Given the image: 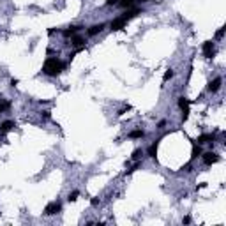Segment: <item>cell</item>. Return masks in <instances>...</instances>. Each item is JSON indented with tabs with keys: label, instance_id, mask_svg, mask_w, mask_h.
<instances>
[{
	"label": "cell",
	"instance_id": "cell-1",
	"mask_svg": "<svg viewBox=\"0 0 226 226\" xmlns=\"http://www.w3.org/2000/svg\"><path fill=\"white\" fill-rule=\"evenodd\" d=\"M64 67H65V64L62 60H58L57 57H50V58H46V62L42 64V72H44L46 76H58Z\"/></svg>",
	"mask_w": 226,
	"mask_h": 226
},
{
	"label": "cell",
	"instance_id": "cell-2",
	"mask_svg": "<svg viewBox=\"0 0 226 226\" xmlns=\"http://www.w3.org/2000/svg\"><path fill=\"white\" fill-rule=\"evenodd\" d=\"M60 210H62L60 201H52V203H48L46 208H44V216H55V214H58Z\"/></svg>",
	"mask_w": 226,
	"mask_h": 226
},
{
	"label": "cell",
	"instance_id": "cell-3",
	"mask_svg": "<svg viewBox=\"0 0 226 226\" xmlns=\"http://www.w3.org/2000/svg\"><path fill=\"white\" fill-rule=\"evenodd\" d=\"M125 23H127V20H125L124 16H120V18H115V20L110 23V28H111V32L122 30L124 27H125Z\"/></svg>",
	"mask_w": 226,
	"mask_h": 226
},
{
	"label": "cell",
	"instance_id": "cell-4",
	"mask_svg": "<svg viewBox=\"0 0 226 226\" xmlns=\"http://www.w3.org/2000/svg\"><path fill=\"white\" fill-rule=\"evenodd\" d=\"M203 55H205V58H212L216 55V48H214V42L212 41L203 42Z\"/></svg>",
	"mask_w": 226,
	"mask_h": 226
},
{
	"label": "cell",
	"instance_id": "cell-5",
	"mask_svg": "<svg viewBox=\"0 0 226 226\" xmlns=\"http://www.w3.org/2000/svg\"><path fill=\"white\" fill-rule=\"evenodd\" d=\"M201 159H203V163H205L207 166H210V165H214V163L219 161V155H217L216 152H205V154H201Z\"/></svg>",
	"mask_w": 226,
	"mask_h": 226
},
{
	"label": "cell",
	"instance_id": "cell-6",
	"mask_svg": "<svg viewBox=\"0 0 226 226\" xmlns=\"http://www.w3.org/2000/svg\"><path fill=\"white\" fill-rule=\"evenodd\" d=\"M221 85H223V78H219V76H217V78H214L212 81L207 85V90H208V92H212V94H216L217 90L221 88Z\"/></svg>",
	"mask_w": 226,
	"mask_h": 226
},
{
	"label": "cell",
	"instance_id": "cell-7",
	"mask_svg": "<svg viewBox=\"0 0 226 226\" xmlns=\"http://www.w3.org/2000/svg\"><path fill=\"white\" fill-rule=\"evenodd\" d=\"M214 140H216V134L207 133V134H201L196 141H198V145H201V143H214Z\"/></svg>",
	"mask_w": 226,
	"mask_h": 226
},
{
	"label": "cell",
	"instance_id": "cell-8",
	"mask_svg": "<svg viewBox=\"0 0 226 226\" xmlns=\"http://www.w3.org/2000/svg\"><path fill=\"white\" fill-rule=\"evenodd\" d=\"M12 127H14V122H12V120H5V122H2V124H0V136H4L5 133H9Z\"/></svg>",
	"mask_w": 226,
	"mask_h": 226
},
{
	"label": "cell",
	"instance_id": "cell-9",
	"mask_svg": "<svg viewBox=\"0 0 226 226\" xmlns=\"http://www.w3.org/2000/svg\"><path fill=\"white\" fill-rule=\"evenodd\" d=\"M81 28L83 27H80V25H78V27H69V28H65V30L62 32V35H64V37H72L76 32H80Z\"/></svg>",
	"mask_w": 226,
	"mask_h": 226
},
{
	"label": "cell",
	"instance_id": "cell-10",
	"mask_svg": "<svg viewBox=\"0 0 226 226\" xmlns=\"http://www.w3.org/2000/svg\"><path fill=\"white\" fill-rule=\"evenodd\" d=\"M103 28H104V23H99V25H92V27H90V28L87 30V34H88V35H97V34L103 30Z\"/></svg>",
	"mask_w": 226,
	"mask_h": 226
},
{
	"label": "cell",
	"instance_id": "cell-11",
	"mask_svg": "<svg viewBox=\"0 0 226 226\" xmlns=\"http://www.w3.org/2000/svg\"><path fill=\"white\" fill-rule=\"evenodd\" d=\"M69 44L76 46V48H83V46H85V39H83V37H78V35H76V37H72V39H71V42H69Z\"/></svg>",
	"mask_w": 226,
	"mask_h": 226
},
{
	"label": "cell",
	"instance_id": "cell-12",
	"mask_svg": "<svg viewBox=\"0 0 226 226\" xmlns=\"http://www.w3.org/2000/svg\"><path fill=\"white\" fill-rule=\"evenodd\" d=\"M143 136H145V133L141 129H134V131L129 133V138H131V140H138V138H143Z\"/></svg>",
	"mask_w": 226,
	"mask_h": 226
},
{
	"label": "cell",
	"instance_id": "cell-13",
	"mask_svg": "<svg viewBox=\"0 0 226 226\" xmlns=\"http://www.w3.org/2000/svg\"><path fill=\"white\" fill-rule=\"evenodd\" d=\"M159 141V140H157ZM157 141H154V143L148 147V157H152V159H155V154H157Z\"/></svg>",
	"mask_w": 226,
	"mask_h": 226
},
{
	"label": "cell",
	"instance_id": "cell-14",
	"mask_svg": "<svg viewBox=\"0 0 226 226\" xmlns=\"http://www.w3.org/2000/svg\"><path fill=\"white\" fill-rule=\"evenodd\" d=\"M189 104H191V101H189V99H185L184 95H182V97H178V108H180V110L187 108Z\"/></svg>",
	"mask_w": 226,
	"mask_h": 226
},
{
	"label": "cell",
	"instance_id": "cell-15",
	"mask_svg": "<svg viewBox=\"0 0 226 226\" xmlns=\"http://www.w3.org/2000/svg\"><path fill=\"white\" fill-rule=\"evenodd\" d=\"M134 2H138V0H120V2H118V5H120L122 9H127V7H131V5H133Z\"/></svg>",
	"mask_w": 226,
	"mask_h": 226
},
{
	"label": "cell",
	"instance_id": "cell-16",
	"mask_svg": "<svg viewBox=\"0 0 226 226\" xmlns=\"http://www.w3.org/2000/svg\"><path fill=\"white\" fill-rule=\"evenodd\" d=\"M201 155V148H200V145H196L193 147V155H191V159H196V157H200Z\"/></svg>",
	"mask_w": 226,
	"mask_h": 226
},
{
	"label": "cell",
	"instance_id": "cell-17",
	"mask_svg": "<svg viewBox=\"0 0 226 226\" xmlns=\"http://www.w3.org/2000/svg\"><path fill=\"white\" fill-rule=\"evenodd\" d=\"M141 155H143V150H141V148H136L131 157H133L134 161H140V159H141Z\"/></svg>",
	"mask_w": 226,
	"mask_h": 226
},
{
	"label": "cell",
	"instance_id": "cell-18",
	"mask_svg": "<svg viewBox=\"0 0 226 226\" xmlns=\"http://www.w3.org/2000/svg\"><path fill=\"white\" fill-rule=\"evenodd\" d=\"M173 69H166V72H165V76H163V81H168V80H171V78H173Z\"/></svg>",
	"mask_w": 226,
	"mask_h": 226
},
{
	"label": "cell",
	"instance_id": "cell-19",
	"mask_svg": "<svg viewBox=\"0 0 226 226\" xmlns=\"http://www.w3.org/2000/svg\"><path fill=\"white\" fill-rule=\"evenodd\" d=\"M9 108H11V101H2V103H0V115L5 111V110H9Z\"/></svg>",
	"mask_w": 226,
	"mask_h": 226
},
{
	"label": "cell",
	"instance_id": "cell-20",
	"mask_svg": "<svg viewBox=\"0 0 226 226\" xmlns=\"http://www.w3.org/2000/svg\"><path fill=\"white\" fill-rule=\"evenodd\" d=\"M78 196H80V193H78V191H72V193H69L67 200H69V201H76V200H78Z\"/></svg>",
	"mask_w": 226,
	"mask_h": 226
},
{
	"label": "cell",
	"instance_id": "cell-21",
	"mask_svg": "<svg viewBox=\"0 0 226 226\" xmlns=\"http://www.w3.org/2000/svg\"><path fill=\"white\" fill-rule=\"evenodd\" d=\"M41 117L44 120H50V117H52V111H48V110H42L41 111Z\"/></svg>",
	"mask_w": 226,
	"mask_h": 226
},
{
	"label": "cell",
	"instance_id": "cell-22",
	"mask_svg": "<svg viewBox=\"0 0 226 226\" xmlns=\"http://www.w3.org/2000/svg\"><path fill=\"white\" fill-rule=\"evenodd\" d=\"M224 27H221V28H219V30L216 32V39H223V35H224Z\"/></svg>",
	"mask_w": 226,
	"mask_h": 226
},
{
	"label": "cell",
	"instance_id": "cell-23",
	"mask_svg": "<svg viewBox=\"0 0 226 226\" xmlns=\"http://www.w3.org/2000/svg\"><path fill=\"white\" fill-rule=\"evenodd\" d=\"M187 118H189V106H187V108H184V110H182V120H187Z\"/></svg>",
	"mask_w": 226,
	"mask_h": 226
},
{
	"label": "cell",
	"instance_id": "cell-24",
	"mask_svg": "<svg viewBox=\"0 0 226 226\" xmlns=\"http://www.w3.org/2000/svg\"><path fill=\"white\" fill-rule=\"evenodd\" d=\"M182 170H184V171H191V170H193V166H191V163H187L185 166H182Z\"/></svg>",
	"mask_w": 226,
	"mask_h": 226
},
{
	"label": "cell",
	"instance_id": "cell-25",
	"mask_svg": "<svg viewBox=\"0 0 226 226\" xmlns=\"http://www.w3.org/2000/svg\"><path fill=\"white\" fill-rule=\"evenodd\" d=\"M90 203H92V207H97V205H99V200H97V198H92Z\"/></svg>",
	"mask_w": 226,
	"mask_h": 226
},
{
	"label": "cell",
	"instance_id": "cell-26",
	"mask_svg": "<svg viewBox=\"0 0 226 226\" xmlns=\"http://www.w3.org/2000/svg\"><path fill=\"white\" fill-rule=\"evenodd\" d=\"M115 4H118V0H106V5H115Z\"/></svg>",
	"mask_w": 226,
	"mask_h": 226
},
{
	"label": "cell",
	"instance_id": "cell-27",
	"mask_svg": "<svg viewBox=\"0 0 226 226\" xmlns=\"http://www.w3.org/2000/svg\"><path fill=\"white\" fill-rule=\"evenodd\" d=\"M182 223H184V224H189V223H191V217H189V216H185L184 219H182Z\"/></svg>",
	"mask_w": 226,
	"mask_h": 226
},
{
	"label": "cell",
	"instance_id": "cell-28",
	"mask_svg": "<svg viewBox=\"0 0 226 226\" xmlns=\"http://www.w3.org/2000/svg\"><path fill=\"white\" fill-rule=\"evenodd\" d=\"M165 125H166V120H161V122L157 124V129H163Z\"/></svg>",
	"mask_w": 226,
	"mask_h": 226
},
{
	"label": "cell",
	"instance_id": "cell-29",
	"mask_svg": "<svg viewBox=\"0 0 226 226\" xmlns=\"http://www.w3.org/2000/svg\"><path fill=\"white\" fill-rule=\"evenodd\" d=\"M16 85H18V80H11V87H12V88H14Z\"/></svg>",
	"mask_w": 226,
	"mask_h": 226
},
{
	"label": "cell",
	"instance_id": "cell-30",
	"mask_svg": "<svg viewBox=\"0 0 226 226\" xmlns=\"http://www.w3.org/2000/svg\"><path fill=\"white\" fill-rule=\"evenodd\" d=\"M157 2H161V0H157Z\"/></svg>",
	"mask_w": 226,
	"mask_h": 226
}]
</instances>
